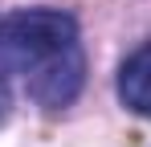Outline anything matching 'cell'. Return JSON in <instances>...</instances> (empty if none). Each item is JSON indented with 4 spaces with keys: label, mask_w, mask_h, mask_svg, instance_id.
<instances>
[{
    "label": "cell",
    "mask_w": 151,
    "mask_h": 147,
    "mask_svg": "<svg viewBox=\"0 0 151 147\" xmlns=\"http://www.w3.org/2000/svg\"><path fill=\"white\" fill-rule=\"evenodd\" d=\"M0 66L25 74L29 98L45 110H61L82 94L86 53L78 21L61 8H25L0 21Z\"/></svg>",
    "instance_id": "obj_1"
},
{
    "label": "cell",
    "mask_w": 151,
    "mask_h": 147,
    "mask_svg": "<svg viewBox=\"0 0 151 147\" xmlns=\"http://www.w3.org/2000/svg\"><path fill=\"white\" fill-rule=\"evenodd\" d=\"M119 102L135 115L151 119V41L139 45L119 66Z\"/></svg>",
    "instance_id": "obj_2"
},
{
    "label": "cell",
    "mask_w": 151,
    "mask_h": 147,
    "mask_svg": "<svg viewBox=\"0 0 151 147\" xmlns=\"http://www.w3.org/2000/svg\"><path fill=\"white\" fill-rule=\"evenodd\" d=\"M8 110H12V90H8V82L0 78V122L8 119Z\"/></svg>",
    "instance_id": "obj_3"
}]
</instances>
